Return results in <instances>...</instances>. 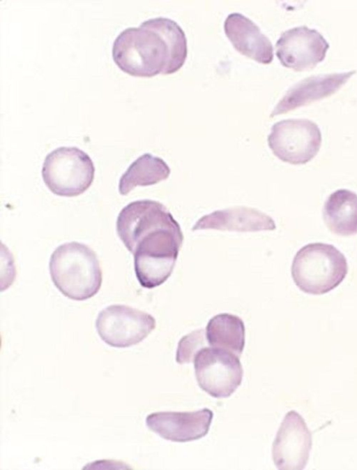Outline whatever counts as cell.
<instances>
[{"mask_svg":"<svg viewBox=\"0 0 357 470\" xmlns=\"http://www.w3.org/2000/svg\"><path fill=\"white\" fill-rule=\"evenodd\" d=\"M291 270L292 279L301 291L322 295L342 282L348 272V265L344 255L335 246L314 242L296 252Z\"/></svg>","mask_w":357,"mask_h":470,"instance_id":"cell-4","label":"cell"},{"mask_svg":"<svg viewBox=\"0 0 357 470\" xmlns=\"http://www.w3.org/2000/svg\"><path fill=\"white\" fill-rule=\"evenodd\" d=\"M199 387L215 398L229 397L241 385L243 370L239 357L222 348L206 346L194 358Z\"/></svg>","mask_w":357,"mask_h":470,"instance_id":"cell-7","label":"cell"},{"mask_svg":"<svg viewBox=\"0 0 357 470\" xmlns=\"http://www.w3.org/2000/svg\"><path fill=\"white\" fill-rule=\"evenodd\" d=\"M329 46L317 30L300 26L281 34L275 43V53L283 66L303 71L312 69L321 62Z\"/></svg>","mask_w":357,"mask_h":470,"instance_id":"cell-9","label":"cell"},{"mask_svg":"<svg viewBox=\"0 0 357 470\" xmlns=\"http://www.w3.org/2000/svg\"><path fill=\"white\" fill-rule=\"evenodd\" d=\"M273 219L255 208L238 206L214 211L201 217L192 230L215 229L237 232L273 230Z\"/></svg>","mask_w":357,"mask_h":470,"instance_id":"cell-14","label":"cell"},{"mask_svg":"<svg viewBox=\"0 0 357 470\" xmlns=\"http://www.w3.org/2000/svg\"><path fill=\"white\" fill-rule=\"evenodd\" d=\"M323 219L330 231L340 236L357 234V194L349 189L333 192L323 207Z\"/></svg>","mask_w":357,"mask_h":470,"instance_id":"cell-15","label":"cell"},{"mask_svg":"<svg viewBox=\"0 0 357 470\" xmlns=\"http://www.w3.org/2000/svg\"><path fill=\"white\" fill-rule=\"evenodd\" d=\"M224 31L234 47L241 54L263 64L272 62V43L248 17L238 13L228 15L224 22Z\"/></svg>","mask_w":357,"mask_h":470,"instance_id":"cell-13","label":"cell"},{"mask_svg":"<svg viewBox=\"0 0 357 470\" xmlns=\"http://www.w3.org/2000/svg\"><path fill=\"white\" fill-rule=\"evenodd\" d=\"M355 73L356 71H350L313 75L301 80L287 91L270 117L287 113L333 94Z\"/></svg>","mask_w":357,"mask_h":470,"instance_id":"cell-12","label":"cell"},{"mask_svg":"<svg viewBox=\"0 0 357 470\" xmlns=\"http://www.w3.org/2000/svg\"><path fill=\"white\" fill-rule=\"evenodd\" d=\"M157 31L166 42L169 59L163 75L178 71L184 64L188 55L187 38L182 28L175 21L163 17L149 19L141 23Z\"/></svg>","mask_w":357,"mask_h":470,"instance_id":"cell-18","label":"cell"},{"mask_svg":"<svg viewBox=\"0 0 357 470\" xmlns=\"http://www.w3.org/2000/svg\"><path fill=\"white\" fill-rule=\"evenodd\" d=\"M206 335L210 346L241 357L245 343V329L240 317L228 313L213 316L207 323Z\"/></svg>","mask_w":357,"mask_h":470,"instance_id":"cell-16","label":"cell"},{"mask_svg":"<svg viewBox=\"0 0 357 470\" xmlns=\"http://www.w3.org/2000/svg\"><path fill=\"white\" fill-rule=\"evenodd\" d=\"M49 268L55 286L71 300L89 299L101 287L100 262L95 251L84 244L70 242L59 245L52 254Z\"/></svg>","mask_w":357,"mask_h":470,"instance_id":"cell-2","label":"cell"},{"mask_svg":"<svg viewBox=\"0 0 357 470\" xmlns=\"http://www.w3.org/2000/svg\"><path fill=\"white\" fill-rule=\"evenodd\" d=\"M213 417V411L208 408L195 411H158L148 415L146 424L166 440L187 442L206 436Z\"/></svg>","mask_w":357,"mask_h":470,"instance_id":"cell-11","label":"cell"},{"mask_svg":"<svg viewBox=\"0 0 357 470\" xmlns=\"http://www.w3.org/2000/svg\"><path fill=\"white\" fill-rule=\"evenodd\" d=\"M116 232L134 256L135 275L142 287L155 288L170 277L184 237L163 204L149 199L130 203L119 214Z\"/></svg>","mask_w":357,"mask_h":470,"instance_id":"cell-1","label":"cell"},{"mask_svg":"<svg viewBox=\"0 0 357 470\" xmlns=\"http://www.w3.org/2000/svg\"><path fill=\"white\" fill-rule=\"evenodd\" d=\"M206 330L199 329L183 336L178 342L176 360L178 364L189 363L194 360L197 353L207 346Z\"/></svg>","mask_w":357,"mask_h":470,"instance_id":"cell-19","label":"cell"},{"mask_svg":"<svg viewBox=\"0 0 357 470\" xmlns=\"http://www.w3.org/2000/svg\"><path fill=\"white\" fill-rule=\"evenodd\" d=\"M171 170L161 158L145 153L127 168L119 179V191L126 196L137 186L155 184L168 178Z\"/></svg>","mask_w":357,"mask_h":470,"instance_id":"cell-17","label":"cell"},{"mask_svg":"<svg viewBox=\"0 0 357 470\" xmlns=\"http://www.w3.org/2000/svg\"><path fill=\"white\" fill-rule=\"evenodd\" d=\"M95 167L90 156L76 147H60L45 157L42 177L45 185L59 196L74 197L91 185Z\"/></svg>","mask_w":357,"mask_h":470,"instance_id":"cell-5","label":"cell"},{"mask_svg":"<svg viewBox=\"0 0 357 470\" xmlns=\"http://www.w3.org/2000/svg\"><path fill=\"white\" fill-rule=\"evenodd\" d=\"M267 140L279 159L292 165H303L318 154L322 136L315 122L307 119H288L272 126Z\"/></svg>","mask_w":357,"mask_h":470,"instance_id":"cell-6","label":"cell"},{"mask_svg":"<svg viewBox=\"0 0 357 470\" xmlns=\"http://www.w3.org/2000/svg\"><path fill=\"white\" fill-rule=\"evenodd\" d=\"M112 54L115 64L124 73L151 78L164 71L169 49L157 31L141 24L119 34L113 43Z\"/></svg>","mask_w":357,"mask_h":470,"instance_id":"cell-3","label":"cell"},{"mask_svg":"<svg viewBox=\"0 0 357 470\" xmlns=\"http://www.w3.org/2000/svg\"><path fill=\"white\" fill-rule=\"evenodd\" d=\"M312 437L303 418L296 411L285 415L272 446V457L277 469L301 470L307 464Z\"/></svg>","mask_w":357,"mask_h":470,"instance_id":"cell-10","label":"cell"},{"mask_svg":"<svg viewBox=\"0 0 357 470\" xmlns=\"http://www.w3.org/2000/svg\"><path fill=\"white\" fill-rule=\"evenodd\" d=\"M150 314L125 304H112L98 315L96 328L110 346L127 348L143 341L155 328Z\"/></svg>","mask_w":357,"mask_h":470,"instance_id":"cell-8","label":"cell"}]
</instances>
